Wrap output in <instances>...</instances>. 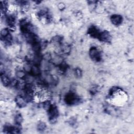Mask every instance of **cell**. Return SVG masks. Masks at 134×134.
<instances>
[{
	"label": "cell",
	"mask_w": 134,
	"mask_h": 134,
	"mask_svg": "<svg viewBox=\"0 0 134 134\" xmlns=\"http://www.w3.org/2000/svg\"><path fill=\"white\" fill-rule=\"evenodd\" d=\"M99 38H100V40L105 42H109L111 39V37L109 34L107 32H104L100 33Z\"/></svg>",
	"instance_id": "cell-3"
},
{
	"label": "cell",
	"mask_w": 134,
	"mask_h": 134,
	"mask_svg": "<svg viewBox=\"0 0 134 134\" xmlns=\"http://www.w3.org/2000/svg\"><path fill=\"white\" fill-rule=\"evenodd\" d=\"M49 116L50 118V121H54L56 119L58 116V112L57 109L54 106H50L49 107Z\"/></svg>",
	"instance_id": "cell-2"
},
{
	"label": "cell",
	"mask_w": 134,
	"mask_h": 134,
	"mask_svg": "<svg viewBox=\"0 0 134 134\" xmlns=\"http://www.w3.org/2000/svg\"><path fill=\"white\" fill-rule=\"evenodd\" d=\"M16 75L18 77L21 78H23V76L25 75V73L24 72H23V71H18L17 72Z\"/></svg>",
	"instance_id": "cell-9"
},
{
	"label": "cell",
	"mask_w": 134,
	"mask_h": 134,
	"mask_svg": "<svg viewBox=\"0 0 134 134\" xmlns=\"http://www.w3.org/2000/svg\"><path fill=\"white\" fill-rule=\"evenodd\" d=\"M16 102L17 104L19 106H20V107H23L25 106L26 105L25 99H23V98L21 96H18L17 97Z\"/></svg>",
	"instance_id": "cell-5"
},
{
	"label": "cell",
	"mask_w": 134,
	"mask_h": 134,
	"mask_svg": "<svg viewBox=\"0 0 134 134\" xmlns=\"http://www.w3.org/2000/svg\"><path fill=\"white\" fill-rule=\"evenodd\" d=\"M22 121V118L21 115H17L15 117V121L17 124H20Z\"/></svg>",
	"instance_id": "cell-7"
},
{
	"label": "cell",
	"mask_w": 134,
	"mask_h": 134,
	"mask_svg": "<svg viewBox=\"0 0 134 134\" xmlns=\"http://www.w3.org/2000/svg\"><path fill=\"white\" fill-rule=\"evenodd\" d=\"M45 124L44 123H40L39 125H38V129H39V130H44V129L45 128Z\"/></svg>",
	"instance_id": "cell-10"
},
{
	"label": "cell",
	"mask_w": 134,
	"mask_h": 134,
	"mask_svg": "<svg viewBox=\"0 0 134 134\" xmlns=\"http://www.w3.org/2000/svg\"><path fill=\"white\" fill-rule=\"evenodd\" d=\"M1 80L2 82H3V83L5 85H6L9 84V80L8 78L4 75H1Z\"/></svg>",
	"instance_id": "cell-6"
},
{
	"label": "cell",
	"mask_w": 134,
	"mask_h": 134,
	"mask_svg": "<svg viewBox=\"0 0 134 134\" xmlns=\"http://www.w3.org/2000/svg\"><path fill=\"white\" fill-rule=\"evenodd\" d=\"M123 18L121 16L117 15H114L111 17V21L115 25H119L122 23Z\"/></svg>",
	"instance_id": "cell-4"
},
{
	"label": "cell",
	"mask_w": 134,
	"mask_h": 134,
	"mask_svg": "<svg viewBox=\"0 0 134 134\" xmlns=\"http://www.w3.org/2000/svg\"><path fill=\"white\" fill-rule=\"evenodd\" d=\"M90 55L91 58L96 61H99L100 60V52L98 51L96 48H93L90 50Z\"/></svg>",
	"instance_id": "cell-1"
},
{
	"label": "cell",
	"mask_w": 134,
	"mask_h": 134,
	"mask_svg": "<svg viewBox=\"0 0 134 134\" xmlns=\"http://www.w3.org/2000/svg\"><path fill=\"white\" fill-rule=\"evenodd\" d=\"M32 71L33 73L34 74V75H38V73L39 72V71L38 70V69L37 67H33V68H32Z\"/></svg>",
	"instance_id": "cell-8"
}]
</instances>
